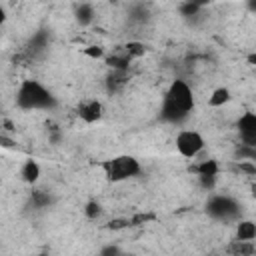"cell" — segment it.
I'll use <instances>...</instances> for the list:
<instances>
[{
	"mask_svg": "<svg viewBox=\"0 0 256 256\" xmlns=\"http://www.w3.org/2000/svg\"><path fill=\"white\" fill-rule=\"evenodd\" d=\"M192 106H194V100H192V90L188 88V84L184 80H174L164 98L162 118L170 122L182 120L192 110Z\"/></svg>",
	"mask_w": 256,
	"mask_h": 256,
	"instance_id": "obj_1",
	"label": "cell"
},
{
	"mask_svg": "<svg viewBox=\"0 0 256 256\" xmlns=\"http://www.w3.org/2000/svg\"><path fill=\"white\" fill-rule=\"evenodd\" d=\"M16 102H18L20 108H26V110H32V108H48V106L54 104V100L48 94V90H44L34 80H26L20 86L18 96H16Z\"/></svg>",
	"mask_w": 256,
	"mask_h": 256,
	"instance_id": "obj_2",
	"label": "cell"
},
{
	"mask_svg": "<svg viewBox=\"0 0 256 256\" xmlns=\"http://www.w3.org/2000/svg\"><path fill=\"white\" fill-rule=\"evenodd\" d=\"M102 168L106 170V176L112 182L136 176L140 172V164L132 156H118V158H112V160H104L102 162Z\"/></svg>",
	"mask_w": 256,
	"mask_h": 256,
	"instance_id": "obj_3",
	"label": "cell"
},
{
	"mask_svg": "<svg viewBox=\"0 0 256 256\" xmlns=\"http://www.w3.org/2000/svg\"><path fill=\"white\" fill-rule=\"evenodd\" d=\"M176 148H178V152H180L182 156L192 158V156H196V154L204 148V140H202V136H200L198 132L184 130V132H180L178 138H176Z\"/></svg>",
	"mask_w": 256,
	"mask_h": 256,
	"instance_id": "obj_4",
	"label": "cell"
},
{
	"mask_svg": "<svg viewBox=\"0 0 256 256\" xmlns=\"http://www.w3.org/2000/svg\"><path fill=\"white\" fill-rule=\"evenodd\" d=\"M238 130H240L242 144L256 148V114L246 112V114L238 120Z\"/></svg>",
	"mask_w": 256,
	"mask_h": 256,
	"instance_id": "obj_5",
	"label": "cell"
},
{
	"mask_svg": "<svg viewBox=\"0 0 256 256\" xmlns=\"http://www.w3.org/2000/svg\"><path fill=\"white\" fill-rule=\"evenodd\" d=\"M208 212L216 218H228L236 212V204L230 200V198H224V196H216L210 200L208 204Z\"/></svg>",
	"mask_w": 256,
	"mask_h": 256,
	"instance_id": "obj_6",
	"label": "cell"
},
{
	"mask_svg": "<svg viewBox=\"0 0 256 256\" xmlns=\"http://www.w3.org/2000/svg\"><path fill=\"white\" fill-rule=\"evenodd\" d=\"M78 114L84 122H96L100 116H102V104L92 100V102H86V104H80L78 108Z\"/></svg>",
	"mask_w": 256,
	"mask_h": 256,
	"instance_id": "obj_7",
	"label": "cell"
},
{
	"mask_svg": "<svg viewBox=\"0 0 256 256\" xmlns=\"http://www.w3.org/2000/svg\"><path fill=\"white\" fill-rule=\"evenodd\" d=\"M236 236L238 240H244V242H250L252 238H256V224L250 222V220H244L238 224L236 228Z\"/></svg>",
	"mask_w": 256,
	"mask_h": 256,
	"instance_id": "obj_8",
	"label": "cell"
},
{
	"mask_svg": "<svg viewBox=\"0 0 256 256\" xmlns=\"http://www.w3.org/2000/svg\"><path fill=\"white\" fill-rule=\"evenodd\" d=\"M22 178L26 180V182H36L38 180V176H40V168H38V164L34 162V160H28L24 166H22Z\"/></svg>",
	"mask_w": 256,
	"mask_h": 256,
	"instance_id": "obj_9",
	"label": "cell"
},
{
	"mask_svg": "<svg viewBox=\"0 0 256 256\" xmlns=\"http://www.w3.org/2000/svg\"><path fill=\"white\" fill-rule=\"evenodd\" d=\"M194 170H196L200 176H212V178H216V174H218V164H216V160H204V162H200Z\"/></svg>",
	"mask_w": 256,
	"mask_h": 256,
	"instance_id": "obj_10",
	"label": "cell"
},
{
	"mask_svg": "<svg viewBox=\"0 0 256 256\" xmlns=\"http://www.w3.org/2000/svg\"><path fill=\"white\" fill-rule=\"evenodd\" d=\"M106 62H108V66H112L114 70L124 72V70L128 68V64H130V58H128L126 54H120V56H118V54H114V56H110Z\"/></svg>",
	"mask_w": 256,
	"mask_h": 256,
	"instance_id": "obj_11",
	"label": "cell"
},
{
	"mask_svg": "<svg viewBox=\"0 0 256 256\" xmlns=\"http://www.w3.org/2000/svg\"><path fill=\"white\" fill-rule=\"evenodd\" d=\"M144 52H146V48H144V44H140V42H128V44L124 46V54H126L128 58H140Z\"/></svg>",
	"mask_w": 256,
	"mask_h": 256,
	"instance_id": "obj_12",
	"label": "cell"
},
{
	"mask_svg": "<svg viewBox=\"0 0 256 256\" xmlns=\"http://www.w3.org/2000/svg\"><path fill=\"white\" fill-rule=\"evenodd\" d=\"M228 98H230L228 88H216L210 96V106H222V104L228 102Z\"/></svg>",
	"mask_w": 256,
	"mask_h": 256,
	"instance_id": "obj_13",
	"label": "cell"
},
{
	"mask_svg": "<svg viewBox=\"0 0 256 256\" xmlns=\"http://www.w3.org/2000/svg\"><path fill=\"white\" fill-rule=\"evenodd\" d=\"M230 252H232L234 256H250V254L254 252V248H252V244H248V242H244V240H238L236 244L230 246Z\"/></svg>",
	"mask_w": 256,
	"mask_h": 256,
	"instance_id": "obj_14",
	"label": "cell"
},
{
	"mask_svg": "<svg viewBox=\"0 0 256 256\" xmlns=\"http://www.w3.org/2000/svg\"><path fill=\"white\" fill-rule=\"evenodd\" d=\"M76 16H78L80 24H88V22L92 20V16H94L92 6H90V4H80V6H78V10H76Z\"/></svg>",
	"mask_w": 256,
	"mask_h": 256,
	"instance_id": "obj_15",
	"label": "cell"
},
{
	"mask_svg": "<svg viewBox=\"0 0 256 256\" xmlns=\"http://www.w3.org/2000/svg\"><path fill=\"white\" fill-rule=\"evenodd\" d=\"M200 10V4H194V2H184V4H180V12L184 14V16H192V14H196Z\"/></svg>",
	"mask_w": 256,
	"mask_h": 256,
	"instance_id": "obj_16",
	"label": "cell"
},
{
	"mask_svg": "<svg viewBox=\"0 0 256 256\" xmlns=\"http://www.w3.org/2000/svg\"><path fill=\"white\" fill-rule=\"evenodd\" d=\"M126 226H132L128 218H116V220L108 222V228H112V230H120V228H126Z\"/></svg>",
	"mask_w": 256,
	"mask_h": 256,
	"instance_id": "obj_17",
	"label": "cell"
},
{
	"mask_svg": "<svg viewBox=\"0 0 256 256\" xmlns=\"http://www.w3.org/2000/svg\"><path fill=\"white\" fill-rule=\"evenodd\" d=\"M98 214H100L98 202H88V204H86V216H88V218H96Z\"/></svg>",
	"mask_w": 256,
	"mask_h": 256,
	"instance_id": "obj_18",
	"label": "cell"
},
{
	"mask_svg": "<svg viewBox=\"0 0 256 256\" xmlns=\"http://www.w3.org/2000/svg\"><path fill=\"white\" fill-rule=\"evenodd\" d=\"M148 220H154V214H136L134 218H130V224L136 226V224H144Z\"/></svg>",
	"mask_w": 256,
	"mask_h": 256,
	"instance_id": "obj_19",
	"label": "cell"
},
{
	"mask_svg": "<svg viewBox=\"0 0 256 256\" xmlns=\"http://www.w3.org/2000/svg\"><path fill=\"white\" fill-rule=\"evenodd\" d=\"M84 54L86 56H90V58H102V48L100 46H88V48H84Z\"/></svg>",
	"mask_w": 256,
	"mask_h": 256,
	"instance_id": "obj_20",
	"label": "cell"
},
{
	"mask_svg": "<svg viewBox=\"0 0 256 256\" xmlns=\"http://www.w3.org/2000/svg\"><path fill=\"white\" fill-rule=\"evenodd\" d=\"M238 170H240V172H246V174L256 176V166H254V164H250V162H240Z\"/></svg>",
	"mask_w": 256,
	"mask_h": 256,
	"instance_id": "obj_21",
	"label": "cell"
},
{
	"mask_svg": "<svg viewBox=\"0 0 256 256\" xmlns=\"http://www.w3.org/2000/svg\"><path fill=\"white\" fill-rule=\"evenodd\" d=\"M238 156H240V158H244V156L256 158V148H252V146H242V148L238 150Z\"/></svg>",
	"mask_w": 256,
	"mask_h": 256,
	"instance_id": "obj_22",
	"label": "cell"
},
{
	"mask_svg": "<svg viewBox=\"0 0 256 256\" xmlns=\"http://www.w3.org/2000/svg\"><path fill=\"white\" fill-rule=\"evenodd\" d=\"M102 256H120V252H118L116 248H106V250L102 252Z\"/></svg>",
	"mask_w": 256,
	"mask_h": 256,
	"instance_id": "obj_23",
	"label": "cell"
},
{
	"mask_svg": "<svg viewBox=\"0 0 256 256\" xmlns=\"http://www.w3.org/2000/svg\"><path fill=\"white\" fill-rule=\"evenodd\" d=\"M0 142H2V146H4V148H10V146L14 144V142H10L6 136H2V138H0Z\"/></svg>",
	"mask_w": 256,
	"mask_h": 256,
	"instance_id": "obj_24",
	"label": "cell"
},
{
	"mask_svg": "<svg viewBox=\"0 0 256 256\" xmlns=\"http://www.w3.org/2000/svg\"><path fill=\"white\" fill-rule=\"evenodd\" d=\"M4 128H6V130H16V128H14V124H12L10 120H4Z\"/></svg>",
	"mask_w": 256,
	"mask_h": 256,
	"instance_id": "obj_25",
	"label": "cell"
},
{
	"mask_svg": "<svg viewBox=\"0 0 256 256\" xmlns=\"http://www.w3.org/2000/svg\"><path fill=\"white\" fill-rule=\"evenodd\" d=\"M248 62H250V64H254V66H256V52H254V54H250V56H248Z\"/></svg>",
	"mask_w": 256,
	"mask_h": 256,
	"instance_id": "obj_26",
	"label": "cell"
},
{
	"mask_svg": "<svg viewBox=\"0 0 256 256\" xmlns=\"http://www.w3.org/2000/svg\"><path fill=\"white\" fill-rule=\"evenodd\" d=\"M248 8H250V10H256V2H250V4H248Z\"/></svg>",
	"mask_w": 256,
	"mask_h": 256,
	"instance_id": "obj_27",
	"label": "cell"
},
{
	"mask_svg": "<svg viewBox=\"0 0 256 256\" xmlns=\"http://www.w3.org/2000/svg\"><path fill=\"white\" fill-rule=\"evenodd\" d=\"M252 196L256 198V184H252Z\"/></svg>",
	"mask_w": 256,
	"mask_h": 256,
	"instance_id": "obj_28",
	"label": "cell"
}]
</instances>
